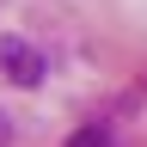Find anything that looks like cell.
I'll return each instance as SVG.
<instances>
[{
	"mask_svg": "<svg viewBox=\"0 0 147 147\" xmlns=\"http://www.w3.org/2000/svg\"><path fill=\"white\" fill-rule=\"evenodd\" d=\"M0 67H6L18 86H37V80H43V55H37L25 37H0Z\"/></svg>",
	"mask_w": 147,
	"mask_h": 147,
	"instance_id": "6da1fadb",
	"label": "cell"
},
{
	"mask_svg": "<svg viewBox=\"0 0 147 147\" xmlns=\"http://www.w3.org/2000/svg\"><path fill=\"white\" fill-rule=\"evenodd\" d=\"M67 147H110V135H104V129H80Z\"/></svg>",
	"mask_w": 147,
	"mask_h": 147,
	"instance_id": "7a4b0ae2",
	"label": "cell"
}]
</instances>
